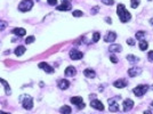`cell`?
<instances>
[{
	"label": "cell",
	"mask_w": 153,
	"mask_h": 114,
	"mask_svg": "<svg viewBox=\"0 0 153 114\" xmlns=\"http://www.w3.org/2000/svg\"><path fill=\"white\" fill-rule=\"evenodd\" d=\"M117 15H118V17L120 18V21L122 23L129 22L131 18V14L126 9L125 5H122V3H119L117 6Z\"/></svg>",
	"instance_id": "6da1fadb"
},
{
	"label": "cell",
	"mask_w": 153,
	"mask_h": 114,
	"mask_svg": "<svg viewBox=\"0 0 153 114\" xmlns=\"http://www.w3.org/2000/svg\"><path fill=\"white\" fill-rule=\"evenodd\" d=\"M20 103L22 104L23 109L30 111L33 109V98L30 95H22L20 97Z\"/></svg>",
	"instance_id": "7a4b0ae2"
},
{
	"label": "cell",
	"mask_w": 153,
	"mask_h": 114,
	"mask_svg": "<svg viewBox=\"0 0 153 114\" xmlns=\"http://www.w3.org/2000/svg\"><path fill=\"white\" fill-rule=\"evenodd\" d=\"M34 2L33 0H22L19 5V10L22 12V13H26V12H30L33 7Z\"/></svg>",
	"instance_id": "3957f363"
},
{
	"label": "cell",
	"mask_w": 153,
	"mask_h": 114,
	"mask_svg": "<svg viewBox=\"0 0 153 114\" xmlns=\"http://www.w3.org/2000/svg\"><path fill=\"white\" fill-rule=\"evenodd\" d=\"M149 90V86L148 85H138L137 87H135L132 89V92L136 97H142L146 94V91Z\"/></svg>",
	"instance_id": "277c9868"
},
{
	"label": "cell",
	"mask_w": 153,
	"mask_h": 114,
	"mask_svg": "<svg viewBox=\"0 0 153 114\" xmlns=\"http://www.w3.org/2000/svg\"><path fill=\"white\" fill-rule=\"evenodd\" d=\"M70 102H71L73 105H75L79 110H84L85 106H86L85 103H84V99H82L81 97H77V96H75V97H72V98L70 99Z\"/></svg>",
	"instance_id": "5b68a950"
},
{
	"label": "cell",
	"mask_w": 153,
	"mask_h": 114,
	"mask_svg": "<svg viewBox=\"0 0 153 114\" xmlns=\"http://www.w3.org/2000/svg\"><path fill=\"white\" fill-rule=\"evenodd\" d=\"M84 57V54L81 53V51H79L78 49H72L71 51H70V58L72 59V61H79V59H81Z\"/></svg>",
	"instance_id": "8992f818"
},
{
	"label": "cell",
	"mask_w": 153,
	"mask_h": 114,
	"mask_svg": "<svg viewBox=\"0 0 153 114\" xmlns=\"http://www.w3.org/2000/svg\"><path fill=\"white\" fill-rule=\"evenodd\" d=\"M109 103V109H110V112L114 113V112H118L119 111V105L117 103V98H110L108 100Z\"/></svg>",
	"instance_id": "52a82bcc"
},
{
	"label": "cell",
	"mask_w": 153,
	"mask_h": 114,
	"mask_svg": "<svg viewBox=\"0 0 153 114\" xmlns=\"http://www.w3.org/2000/svg\"><path fill=\"white\" fill-rule=\"evenodd\" d=\"M71 9V0H63L62 5L57 7V10L60 12H67Z\"/></svg>",
	"instance_id": "ba28073f"
},
{
	"label": "cell",
	"mask_w": 153,
	"mask_h": 114,
	"mask_svg": "<svg viewBox=\"0 0 153 114\" xmlns=\"http://www.w3.org/2000/svg\"><path fill=\"white\" fill-rule=\"evenodd\" d=\"M90 106H91L93 109H95V110L104 111V105H103V103H102L101 100H98V99H94V100H91V102H90Z\"/></svg>",
	"instance_id": "9c48e42d"
},
{
	"label": "cell",
	"mask_w": 153,
	"mask_h": 114,
	"mask_svg": "<svg viewBox=\"0 0 153 114\" xmlns=\"http://www.w3.org/2000/svg\"><path fill=\"white\" fill-rule=\"evenodd\" d=\"M38 66H39V68L44 70L45 72H46V73H48V74L54 73V68H53V66H50L49 64H47V63H45V62L39 63V64H38Z\"/></svg>",
	"instance_id": "30bf717a"
},
{
	"label": "cell",
	"mask_w": 153,
	"mask_h": 114,
	"mask_svg": "<svg viewBox=\"0 0 153 114\" xmlns=\"http://www.w3.org/2000/svg\"><path fill=\"white\" fill-rule=\"evenodd\" d=\"M122 106H123V111H125V112L130 111L131 109H132V106H134V100H131L129 98L125 99L123 103H122Z\"/></svg>",
	"instance_id": "8fae6325"
},
{
	"label": "cell",
	"mask_w": 153,
	"mask_h": 114,
	"mask_svg": "<svg viewBox=\"0 0 153 114\" xmlns=\"http://www.w3.org/2000/svg\"><path fill=\"white\" fill-rule=\"evenodd\" d=\"M113 86H114L115 88L122 89V88H125V87L128 86V81H127V80H123V79H120V80L114 81V82H113Z\"/></svg>",
	"instance_id": "7c38bea8"
},
{
	"label": "cell",
	"mask_w": 153,
	"mask_h": 114,
	"mask_svg": "<svg viewBox=\"0 0 153 114\" xmlns=\"http://www.w3.org/2000/svg\"><path fill=\"white\" fill-rule=\"evenodd\" d=\"M141 73H142V68H136V66H134V68H130L129 70H128V75H129L130 78H135V76L139 75Z\"/></svg>",
	"instance_id": "4fadbf2b"
},
{
	"label": "cell",
	"mask_w": 153,
	"mask_h": 114,
	"mask_svg": "<svg viewBox=\"0 0 153 114\" xmlns=\"http://www.w3.org/2000/svg\"><path fill=\"white\" fill-rule=\"evenodd\" d=\"M115 39H117V33L113 32V31L108 32L106 35L104 37V41L105 42H113V41H115Z\"/></svg>",
	"instance_id": "5bb4252c"
},
{
	"label": "cell",
	"mask_w": 153,
	"mask_h": 114,
	"mask_svg": "<svg viewBox=\"0 0 153 114\" xmlns=\"http://www.w3.org/2000/svg\"><path fill=\"white\" fill-rule=\"evenodd\" d=\"M57 87H58L61 90H66V89L70 87V82H69L66 79H62V80H60V81H58Z\"/></svg>",
	"instance_id": "9a60e30c"
},
{
	"label": "cell",
	"mask_w": 153,
	"mask_h": 114,
	"mask_svg": "<svg viewBox=\"0 0 153 114\" xmlns=\"http://www.w3.org/2000/svg\"><path fill=\"white\" fill-rule=\"evenodd\" d=\"M64 74L65 76H74L77 74V68L74 66H67L64 71Z\"/></svg>",
	"instance_id": "2e32d148"
},
{
	"label": "cell",
	"mask_w": 153,
	"mask_h": 114,
	"mask_svg": "<svg viewBox=\"0 0 153 114\" xmlns=\"http://www.w3.org/2000/svg\"><path fill=\"white\" fill-rule=\"evenodd\" d=\"M84 74H85L86 78H89V79L96 78V72H95L93 68H86V70L84 71Z\"/></svg>",
	"instance_id": "e0dca14e"
},
{
	"label": "cell",
	"mask_w": 153,
	"mask_h": 114,
	"mask_svg": "<svg viewBox=\"0 0 153 114\" xmlns=\"http://www.w3.org/2000/svg\"><path fill=\"white\" fill-rule=\"evenodd\" d=\"M122 50V47L119 45V44H113L109 47V51L110 53H120Z\"/></svg>",
	"instance_id": "ac0fdd59"
},
{
	"label": "cell",
	"mask_w": 153,
	"mask_h": 114,
	"mask_svg": "<svg viewBox=\"0 0 153 114\" xmlns=\"http://www.w3.org/2000/svg\"><path fill=\"white\" fill-rule=\"evenodd\" d=\"M14 34H16V35H19V37H24L25 35V33H26V31H25V29H23V27H16V29H13V31H12Z\"/></svg>",
	"instance_id": "d6986e66"
},
{
	"label": "cell",
	"mask_w": 153,
	"mask_h": 114,
	"mask_svg": "<svg viewBox=\"0 0 153 114\" xmlns=\"http://www.w3.org/2000/svg\"><path fill=\"white\" fill-rule=\"evenodd\" d=\"M25 51H26V48H25L24 46H17L14 53H15L16 56H22V55H24Z\"/></svg>",
	"instance_id": "ffe728a7"
},
{
	"label": "cell",
	"mask_w": 153,
	"mask_h": 114,
	"mask_svg": "<svg viewBox=\"0 0 153 114\" xmlns=\"http://www.w3.org/2000/svg\"><path fill=\"white\" fill-rule=\"evenodd\" d=\"M1 85L3 86V88H5V91H6V95H10L12 94V90H10V87H9V85L7 83V81L6 80H3V79H1Z\"/></svg>",
	"instance_id": "44dd1931"
},
{
	"label": "cell",
	"mask_w": 153,
	"mask_h": 114,
	"mask_svg": "<svg viewBox=\"0 0 153 114\" xmlns=\"http://www.w3.org/2000/svg\"><path fill=\"white\" fill-rule=\"evenodd\" d=\"M148 48H149V44H148V41H145V40H139V49H141L142 51L146 50Z\"/></svg>",
	"instance_id": "7402d4cb"
},
{
	"label": "cell",
	"mask_w": 153,
	"mask_h": 114,
	"mask_svg": "<svg viewBox=\"0 0 153 114\" xmlns=\"http://www.w3.org/2000/svg\"><path fill=\"white\" fill-rule=\"evenodd\" d=\"M60 113L70 114V113H72V110H71V107H70V106H66V105H64V106H62V107L60 109Z\"/></svg>",
	"instance_id": "603a6c76"
},
{
	"label": "cell",
	"mask_w": 153,
	"mask_h": 114,
	"mask_svg": "<svg viewBox=\"0 0 153 114\" xmlns=\"http://www.w3.org/2000/svg\"><path fill=\"white\" fill-rule=\"evenodd\" d=\"M144 37H145V32L144 31H138L135 34V39H137V40H143Z\"/></svg>",
	"instance_id": "cb8c5ba5"
},
{
	"label": "cell",
	"mask_w": 153,
	"mask_h": 114,
	"mask_svg": "<svg viewBox=\"0 0 153 114\" xmlns=\"http://www.w3.org/2000/svg\"><path fill=\"white\" fill-rule=\"evenodd\" d=\"M99 39H101V34H99V32H95L94 34H93V42H98L99 41Z\"/></svg>",
	"instance_id": "d4e9b609"
},
{
	"label": "cell",
	"mask_w": 153,
	"mask_h": 114,
	"mask_svg": "<svg viewBox=\"0 0 153 114\" xmlns=\"http://www.w3.org/2000/svg\"><path fill=\"white\" fill-rule=\"evenodd\" d=\"M127 59H128L129 62H132V63H135V62H138V61H139V58H138V57H136L135 55H127Z\"/></svg>",
	"instance_id": "484cf974"
},
{
	"label": "cell",
	"mask_w": 153,
	"mask_h": 114,
	"mask_svg": "<svg viewBox=\"0 0 153 114\" xmlns=\"http://www.w3.org/2000/svg\"><path fill=\"white\" fill-rule=\"evenodd\" d=\"M72 15H73L74 17H81V16L84 15V13H82L81 10H73Z\"/></svg>",
	"instance_id": "4316f807"
},
{
	"label": "cell",
	"mask_w": 153,
	"mask_h": 114,
	"mask_svg": "<svg viewBox=\"0 0 153 114\" xmlns=\"http://www.w3.org/2000/svg\"><path fill=\"white\" fill-rule=\"evenodd\" d=\"M36 40V38L33 37V35H30V37H27L26 39H25V44L26 45H29V44H31V42H33Z\"/></svg>",
	"instance_id": "83f0119b"
},
{
	"label": "cell",
	"mask_w": 153,
	"mask_h": 114,
	"mask_svg": "<svg viewBox=\"0 0 153 114\" xmlns=\"http://www.w3.org/2000/svg\"><path fill=\"white\" fill-rule=\"evenodd\" d=\"M138 5H139V0H131V2H130L131 8H137Z\"/></svg>",
	"instance_id": "f1b7e54d"
},
{
	"label": "cell",
	"mask_w": 153,
	"mask_h": 114,
	"mask_svg": "<svg viewBox=\"0 0 153 114\" xmlns=\"http://www.w3.org/2000/svg\"><path fill=\"white\" fill-rule=\"evenodd\" d=\"M104 5H106V6H112V5H114V0H101Z\"/></svg>",
	"instance_id": "f546056e"
},
{
	"label": "cell",
	"mask_w": 153,
	"mask_h": 114,
	"mask_svg": "<svg viewBox=\"0 0 153 114\" xmlns=\"http://www.w3.org/2000/svg\"><path fill=\"white\" fill-rule=\"evenodd\" d=\"M99 9H101V8H99V6H95V7H93V9H91V12H90V13H91L93 15H95V14H97V13L99 12Z\"/></svg>",
	"instance_id": "4dcf8cb0"
},
{
	"label": "cell",
	"mask_w": 153,
	"mask_h": 114,
	"mask_svg": "<svg viewBox=\"0 0 153 114\" xmlns=\"http://www.w3.org/2000/svg\"><path fill=\"white\" fill-rule=\"evenodd\" d=\"M127 44L129 46H135V39H132V38H129V39H127Z\"/></svg>",
	"instance_id": "1f68e13d"
},
{
	"label": "cell",
	"mask_w": 153,
	"mask_h": 114,
	"mask_svg": "<svg viewBox=\"0 0 153 114\" xmlns=\"http://www.w3.org/2000/svg\"><path fill=\"white\" fill-rule=\"evenodd\" d=\"M148 59H149L150 62H153V50L149 51V54H148Z\"/></svg>",
	"instance_id": "d6a6232c"
},
{
	"label": "cell",
	"mask_w": 153,
	"mask_h": 114,
	"mask_svg": "<svg viewBox=\"0 0 153 114\" xmlns=\"http://www.w3.org/2000/svg\"><path fill=\"white\" fill-rule=\"evenodd\" d=\"M47 2L50 6H56L57 5V0H47Z\"/></svg>",
	"instance_id": "836d02e7"
},
{
	"label": "cell",
	"mask_w": 153,
	"mask_h": 114,
	"mask_svg": "<svg viewBox=\"0 0 153 114\" xmlns=\"http://www.w3.org/2000/svg\"><path fill=\"white\" fill-rule=\"evenodd\" d=\"M110 61H111L112 63H114V64H117V63H118V58H117L115 56H113V55L110 57Z\"/></svg>",
	"instance_id": "e575fe53"
},
{
	"label": "cell",
	"mask_w": 153,
	"mask_h": 114,
	"mask_svg": "<svg viewBox=\"0 0 153 114\" xmlns=\"http://www.w3.org/2000/svg\"><path fill=\"white\" fill-rule=\"evenodd\" d=\"M105 22H108L109 24H111V23H112V21H111V17H106V18H105Z\"/></svg>",
	"instance_id": "d590c367"
},
{
	"label": "cell",
	"mask_w": 153,
	"mask_h": 114,
	"mask_svg": "<svg viewBox=\"0 0 153 114\" xmlns=\"http://www.w3.org/2000/svg\"><path fill=\"white\" fill-rule=\"evenodd\" d=\"M5 26H6V23L1 22V30H3V29H5Z\"/></svg>",
	"instance_id": "8d00e7d4"
},
{
	"label": "cell",
	"mask_w": 153,
	"mask_h": 114,
	"mask_svg": "<svg viewBox=\"0 0 153 114\" xmlns=\"http://www.w3.org/2000/svg\"><path fill=\"white\" fill-rule=\"evenodd\" d=\"M150 110H151V112L153 113V102L151 103V104H150Z\"/></svg>",
	"instance_id": "74e56055"
},
{
	"label": "cell",
	"mask_w": 153,
	"mask_h": 114,
	"mask_svg": "<svg viewBox=\"0 0 153 114\" xmlns=\"http://www.w3.org/2000/svg\"><path fill=\"white\" fill-rule=\"evenodd\" d=\"M150 24H151V25H153V17L151 18V20H150Z\"/></svg>",
	"instance_id": "f35d334b"
},
{
	"label": "cell",
	"mask_w": 153,
	"mask_h": 114,
	"mask_svg": "<svg viewBox=\"0 0 153 114\" xmlns=\"http://www.w3.org/2000/svg\"><path fill=\"white\" fill-rule=\"evenodd\" d=\"M152 89H153V86H152Z\"/></svg>",
	"instance_id": "ab89813d"
}]
</instances>
